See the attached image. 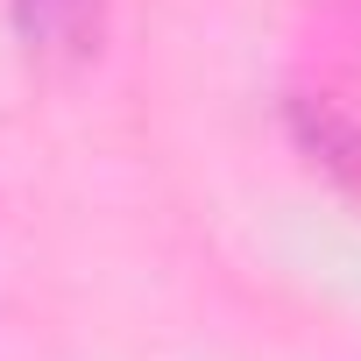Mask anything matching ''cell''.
<instances>
[{"instance_id":"1","label":"cell","mask_w":361,"mask_h":361,"mask_svg":"<svg viewBox=\"0 0 361 361\" xmlns=\"http://www.w3.org/2000/svg\"><path fill=\"white\" fill-rule=\"evenodd\" d=\"M8 15L36 64H85L106 36V0H8Z\"/></svg>"},{"instance_id":"2","label":"cell","mask_w":361,"mask_h":361,"mask_svg":"<svg viewBox=\"0 0 361 361\" xmlns=\"http://www.w3.org/2000/svg\"><path fill=\"white\" fill-rule=\"evenodd\" d=\"M290 121H298V142L312 149V163L361 206V121L347 106H333V99H298Z\"/></svg>"}]
</instances>
